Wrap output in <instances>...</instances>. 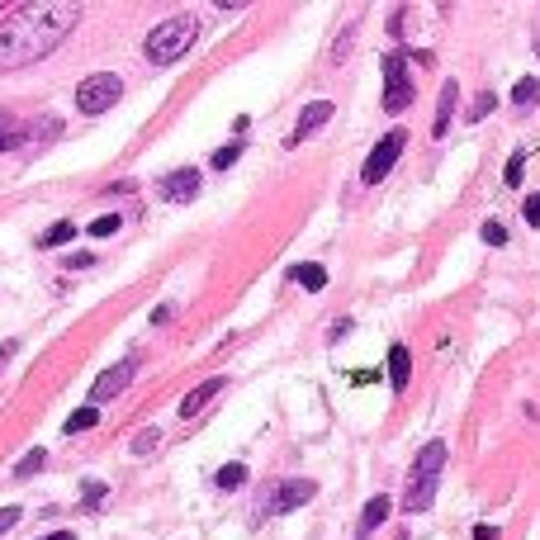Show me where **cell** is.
<instances>
[{"label": "cell", "instance_id": "obj_1", "mask_svg": "<svg viewBox=\"0 0 540 540\" xmlns=\"http://www.w3.org/2000/svg\"><path fill=\"white\" fill-rule=\"evenodd\" d=\"M81 10L62 0H38V5H15L0 19V72H19L38 57H48L72 38Z\"/></svg>", "mask_w": 540, "mask_h": 540}, {"label": "cell", "instance_id": "obj_2", "mask_svg": "<svg viewBox=\"0 0 540 540\" xmlns=\"http://www.w3.org/2000/svg\"><path fill=\"white\" fill-rule=\"evenodd\" d=\"M441 469H446V441H432V446L417 450L413 474H408V493H403V507H408V512H427V507H432Z\"/></svg>", "mask_w": 540, "mask_h": 540}, {"label": "cell", "instance_id": "obj_3", "mask_svg": "<svg viewBox=\"0 0 540 540\" xmlns=\"http://www.w3.org/2000/svg\"><path fill=\"white\" fill-rule=\"evenodd\" d=\"M199 38V19L195 15H176L157 24L152 34H147V62H180V57L190 53V43Z\"/></svg>", "mask_w": 540, "mask_h": 540}, {"label": "cell", "instance_id": "obj_4", "mask_svg": "<svg viewBox=\"0 0 540 540\" xmlns=\"http://www.w3.org/2000/svg\"><path fill=\"white\" fill-rule=\"evenodd\" d=\"M119 95H124V81H119V76L95 72V76H86V81L76 86V109H81V114H105Z\"/></svg>", "mask_w": 540, "mask_h": 540}, {"label": "cell", "instance_id": "obj_5", "mask_svg": "<svg viewBox=\"0 0 540 540\" xmlns=\"http://www.w3.org/2000/svg\"><path fill=\"white\" fill-rule=\"evenodd\" d=\"M403 147H408V133H403V128H394V133H384V138L375 143V152L365 157V171H360V180H365V185H379V180H384L389 171H394L398 157H403Z\"/></svg>", "mask_w": 540, "mask_h": 540}, {"label": "cell", "instance_id": "obj_6", "mask_svg": "<svg viewBox=\"0 0 540 540\" xmlns=\"http://www.w3.org/2000/svg\"><path fill=\"white\" fill-rule=\"evenodd\" d=\"M413 105V81H408V57L389 53L384 57V109H408Z\"/></svg>", "mask_w": 540, "mask_h": 540}, {"label": "cell", "instance_id": "obj_7", "mask_svg": "<svg viewBox=\"0 0 540 540\" xmlns=\"http://www.w3.org/2000/svg\"><path fill=\"white\" fill-rule=\"evenodd\" d=\"M313 493H318V484H313V479H285V484H275L266 493L261 512H266V517H285V512H294V507H304Z\"/></svg>", "mask_w": 540, "mask_h": 540}, {"label": "cell", "instance_id": "obj_8", "mask_svg": "<svg viewBox=\"0 0 540 540\" xmlns=\"http://www.w3.org/2000/svg\"><path fill=\"white\" fill-rule=\"evenodd\" d=\"M133 370H138L133 360H119L114 370H105V375H100L95 384H90V408H100V403H109V398H119V394H124L128 384H133Z\"/></svg>", "mask_w": 540, "mask_h": 540}, {"label": "cell", "instance_id": "obj_9", "mask_svg": "<svg viewBox=\"0 0 540 540\" xmlns=\"http://www.w3.org/2000/svg\"><path fill=\"white\" fill-rule=\"evenodd\" d=\"M327 119H332V100H308L304 114H299V124H294V133H289V147H299L304 138H313Z\"/></svg>", "mask_w": 540, "mask_h": 540}, {"label": "cell", "instance_id": "obj_10", "mask_svg": "<svg viewBox=\"0 0 540 540\" xmlns=\"http://www.w3.org/2000/svg\"><path fill=\"white\" fill-rule=\"evenodd\" d=\"M199 195V171L195 166H185V171H171V176L162 180V199H171V204H185V199Z\"/></svg>", "mask_w": 540, "mask_h": 540}, {"label": "cell", "instance_id": "obj_11", "mask_svg": "<svg viewBox=\"0 0 540 540\" xmlns=\"http://www.w3.org/2000/svg\"><path fill=\"white\" fill-rule=\"evenodd\" d=\"M214 394H223V379H204L199 389H190V394H185V403H180V417H199V413H204V403H209Z\"/></svg>", "mask_w": 540, "mask_h": 540}, {"label": "cell", "instance_id": "obj_12", "mask_svg": "<svg viewBox=\"0 0 540 540\" xmlns=\"http://www.w3.org/2000/svg\"><path fill=\"white\" fill-rule=\"evenodd\" d=\"M408 370H413L408 346H403V342L389 346V384H394V394H403V389H408Z\"/></svg>", "mask_w": 540, "mask_h": 540}, {"label": "cell", "instance_id": "obj_13", "mask_svg": "<svg viewBox=\"0 0 540 540\" xmlns=\"http://www.w3.org/2000/svg\"><path fill=\"white\" fill-rule=\"evenodd\" d=\"M455 100H460V86H455V81H446V86H441V100H436V124H432V138H441V133L450 128Z\"/></svg>", "mask_w": 540, "mask_h": 540}, {"label": "cell", "instance_id": "obj_14", "mask_svg": "<svg viewBox=\"0 0 540 540\" xmlns=\"http://www.w3.org/2000/svg\"><path fill=\"white\" fill-rule=\"evenodd\" d=\"M24 138H29V128L19 124V119L10 114V109H0V152H10V147H19Z\"/></svg>", "mask_w": 540, "mask_h": 540}, {"label": "cell", "instance_id": "obj_15", "mask_svg": "<svg viewBox=\"0 0 540 540\" xmlns=\"http://www.w3.org/2000/svg\"><path fill=\"white\" fill-rule=\"evenodd\" d=\"M389 498H384V493H379V498H370V503H365V512H360V536H370V531H375L379 522H384V517H389Z\"/></svg>", "mask_w": 540, "mask_h": 540}, {"label": "cell", "instance_id": "obj_16", "mask_svg": "<svg viewBox=\"0 0 540 540\" xmlns=\"http://www.w3.org/2000/svg\"><path fill=\"white\" fill-rule=\"evenodd\" d=\"M289 280H294V285H304V289H323L327 285V270L313 266V261H304V266H289Z\"/></svg>", "mask_w": 540, "mask_h": 540}, {"label": "cell", "instance_id": "obj_17", "mask_svg": "<svg viewBox=\"0 0 540 540\" xmlns=\"http://www.w3.org/2000/svg\"><path fill=\"white\" fill-rule=\"evenodd\" d=\"M536 95H540V81H536V76H522V81L512 86V105L531 109V105H536Z\"/></svg>", "mask_w": 540, "mask_h": 540}, {"label": "cell", "instance_id": "obj_18", "mask_svg": "<svg viewBox=\"0 0 540 540\" xmlns=\"http://www.w3.org/2000/svg\"><path fill=\"white\" fill-rule=\"evenodd\" d=\"M95 422H100V408H90V403H86V408H76V413L67 417V436H72V432H90Z\"/></svg>", "mask_w": 540, "mask_h": 540}, {"label": "cell", "instance_id": "obj_19", "mask_svg": "<svg viewBox=\"0 0 540 540\" xmlns=\"http://www.w3.org/2000/svg\"><path fill=\"white\" fill-rule=\"evenodd\" d=\"M72 223H53V228H48V233H43V247H62V242H72Z\"/></svg>", "mask_w": 540, "mask_h": 540}, {"label": "cell", "instance_id": "obj_20", "mask_svg": "<svg viewBox=\"0 0 540 540\" xmlns=\"http://www.w3.org/2000/svg\"><path fill=\"white\" fill-rule=\"evenodd\" d=\"M237 157H242V138H237V143H228V147H218V152H214V166H218V171H228Z\"/></svg>", "mask_w": 540, "mask_h": 540}, {"label": "cell", "instance_id": "obj_21", "mask_svg": "<svg viewBox=\"0 0 540 540\" xmlns=\"http://www.w3.org/2000/svg\"><path fill=\"white\" fill-rule=\"evenodd\" d=\"M247 479V465H223L218 469V488H237Z\"/></svg>", "mask_w": 540, "mask_h": 540}, {"label": "cell", "instance_id": "obj_22", "mask_svg": "<svg viewBox=\"0 0 540 540\" xmlns=\"http://www.w3.org/2000/svg\"><path fill=\"white\" fill-rule=\"evenodd\" d=\"M43 460H48L43 450H29V455H24V460H19V465H15V474H19V479H29L34 469H43Z\"/></svg>", "mask_w": 540, "mask_h": 540}, {"label": "cell", "instance_id": "obj_23", "mask_svg": "<svg viewBox=\"0 0 540 540\" xmlns=\"http://www.w3.org/2000/svg\"><path fill=\"white\" fill-rule=\"evenodd\" d=\"M356 29H360V24H346V29H342V38H337V48H332V62H342V57L351 53V43H356Z\"/></svg>", "mask_w": 540, "mask_h": 540}, {"label": "cell", "instance_id": "obj_24", "mask_svg": "<svg viewBox=\"0 0 540 540\" xmlns=\"http://www.w3.org/2000/svg\"><path fill=\"white\" fill-rule=\"evenodd\" d=\"M522 166H526V152H512V162H507V171H503L507 185H522Z\"/></svg>", "mask_w": 540, "mask_h": 540}, {"label": "cell", "instance_id": "obj_25", "mask_svg": "<svg viewBox=\"0 0 540 540\" xmlns=\"http://www.w3.org/2000/svg\"><path fill=\"white\" fill-rule=\"evenodd\" d=\"M493 105H498V95H479V100H474V109H469V119H488V114H493Z\"/></svg>", "mask_w": 540, "mask_h": 540}, {"label": "cell", "instance_id": "obj_26", "mask_svg": "<svg viewBox=\"0 0 540 540\" xmlns=\"http://www.w3.org/2000/svg\"><path fill=\"white\" fill-rule=\"evenodd\" d=\"M90 233H95V237H109V233H119V214H105V218H95V223H90Z\"/></svg>", "mask_w": 540, "mask_h": 540}, {"label": "cell", "instance_id": "obj_27", "mask_svg": "<svg viewBox=\"0 0 540 540\" xmlns=\"http://www.w3.org/2000/svg\"><path fill=\"white\" fill-rule=\"evenodd\" d=\"M479 237H484L488 247H503V242H507V228H503V223H484V233H479Z\"/></svg>", "mask_w": 540, "mask_h": 540}, {"label": "cell", "instance_id": "obj_28", "mask_svg": "<svg viewBox=\"0 0 540 540\" xmlns=\"http://www.w3.org/2000/svg\"><path fill=\"white\" fill-rule=\"evenodd\" d=\"M157 441H162V436H157V432H138V441H133V450H138V455H147V450L157 446Z\"/></svg>", "mask_w": 540, "mask_h": 540}, {"label": "cell", "instance_id": "obj_29", "mask_svg": "<svg viewBox=\"0 0 540 540\" xmlns=\"http://www.w3.org/2000/svg\"><path fill=\"white\" fill-rule=\"evenodd\" d=\"M522 214H526V223H531V228H540V195L526 199V209H522Z\"/></svg>", "mask_w": 540, "mask_h": 540}, {"label": "cell", "instance_id": "obj_30", "mask_svg": "<svg viewBox=\"0 0 540 540\" xmlns=\"http://www.w3.org/2000/svg\"><path fill=\"white\" fill-rule=\"evenodd\" d=\"M15 522H19V507H5V512H0V536H5Z\"/></svg>", "mask_w": 540, "mask_h": 540}, {"label": "cell", "instance_id": "obj_31", "mask_svg": "<svg viewBox=\"0 0 540 540\" xmlns=\"http://www.w3.org/2000/svg\"><path fill=\"white\" fill-rule=\"evenodd\" d=\"M474 540H498V531H493V526H479V531H474Z\"/></svg>", "mask_w": 540, "mask_h": 540}, {"label": "cell", "instance_id": "obj_32", "mask_svg": "<svg viewBox=\"0 0 540 540\" xmlns=\"http://www.w3.org/2000/svg\"><path fill=\"white\" fill-rule=\"evenodd\" d=\"M43 540H76L72 531H53V536H43Z\"/></svg>", "mask_w": 540, "mask_h": 540}, {"label": "cell", "instance_id": "obj_33", "mask_svg": "<svg viewBox=\"0 0 540 540\" xmlns=\"http://www.w3.org/2000/svg\"><path fill=\"white\" fill-rule=\"evenodd\" d=\"M0 10H5V5H0Z\"/></svg>", "mask_w": 540, "mask_h": 540}]
</instances>
